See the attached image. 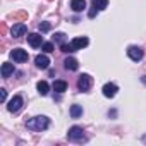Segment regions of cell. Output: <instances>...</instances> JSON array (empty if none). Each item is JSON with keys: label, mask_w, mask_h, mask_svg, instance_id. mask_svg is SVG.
I'll return each mask as SVG.
<instances>
[{"label": "cell", "mask_w": 146, "mask_h": 146, "mask_svg": "<svg viewBox=\"0 0 146 146\" xmlns=\"http://www.w3.org/2000/svg\"><path fill=\"white\" fill-rule=\"evenodd\" d=\"M143 81H144V84H146V76H144V78H143Z\"/></svg>", "instance_id": "obj_25"}, {"label": "cell", "mask_w": 146, "mask_h": 146, "mask_svg": "<svg viewBox=\"0 0 146 146\" xmlns=\"http://www.w3.org/2000/svg\"><path fill=\"white\" fill-rule=\"evenodd\" d=\"M81 115H83V107L81 105H72L70 107V117L72 119H78Z\"/></svg>", "instance_id": "obj_16"}, {"label": "cell", "mask_w": 146, "mask_h": 146, "mask_svg": "<svg viewBox=\"0 0 146 146\" xmlns=\"http://www.w3.org/2000/svg\"><path fill=\"white\" fill-rule=\"evenodd\" d=\"M96 11H98V9H95V7H93V9L90 11V14H88V16H90V17H95V14H96Z\"/></svg>", "instance_id": "obj_24"}, {"label": "cell", "mask_w": 146, "mask_h": 146, "mask_svg": "<svg viewBox=\"0 0 146 146\" xmlns=\"http://www.w3.org/2000/svg\"><path fill=\"white\" fill-rule=\"evenodd\" d=\"M64 65H65L67 70H78V67H79L78 60H76V58H72V57H67L65 62H64Z\"/></svg>", "instance_id": "obj_13"}, {"label": "cell", "mask_w": 146, "mask_h": 146, "mask_svg": "<svg viewBox=\"0 0 146 146\" xmlns=\"http://www.w3.org/2000/svg\"><path fill=\"white\" fill-rule=\"evenodd\" d=\"M28 43H29L33 48H38V46L43 45V36H41L40 33H31V35H28Z\"/></svg>", "instance_id": "obj_7"}, {"label": "cell", "mask_w": 146, "mask_h": 146, "mask_svg": "<svg viewBox=\"0 0 146 146\" xmlns=\"http://www.w3.org/2000/svg\"><path fill=\"white\" fill-rule=\"evenodd\" d=\"M55 40H57L60 45H64V43H65V35H64V33H57V35H55Z\"/></svg>", "instance_id": "obj_21"}, {"label": "cell", "mask_w": 146, "mask_h": 146, "mask_svg": "<svg viewBox=\"0 0 146 146\" xmlns=\"http://www.w3.org/2000/svg\"><path fill=\"white\" fill-rule=\"evenodd\" d=\"M127 55H129V58L131 60H134V62H139L141 58H143V50L139 48V46H129L127 48Z\"/></svg>", "instance_id": "obj_6"}, {"label": "cell", "mask_w": 146, "mask_h": 146, "mask_svg": "<svg viewBox=\"0 0 146 146\" xmlns=\"http://www.w3.org/2000/svg\"><path fill=\"white\" fill-rule=\"evenodd\" d=\"M35 64H36L38 69H48V65H50V58H48L46 55H36Z\"/></svg>", "instance_id": "obj_11"}, {"label": "cell", "mask_w": 146, "mask_h": 146, "mask_svg": "<svg viewBox=\"0 0 146 146\" xmlns=\"http://www.w3.org/2000/svg\"><path fill=\"white\" fill-rule=\"evenodd\" d=\"M67 137H69V141H72V143H84V141H88L86 136H84V131H83L79 125L70 127L69 132H67Z\"/></svg>", "instance_id": "obj_2"}, {"label": "cell", "mask_w": 146, "mask_h": 146, "mask_svg": "<svg viewBox=\"0 0 146 146\" xmlns=\"http://www.w3.org/2000/svg\"><path fill=\"white\" fill-rule=\"evenodd\" d=\"M23 108V96H19V95H16L11 102H9V105H7V110L9 112H12V113H16V112H19Z\"/></svg>", "instance_id": "obj_5"}, {"label": "cell", "mask_w": 146, "mask_h": 146, "mask_svg": "<svg viewBox=\"0 0 146 146\" xmlns=\"http://www.w3.org/2000/svg\"><path fill=\"white\" fill-rule=\"evenodd\" d=\"M11 57H12V60H14V62L23 64V62H26V60H28V52H26V50H23V48H14V50L11 52Z\"/></svg>", "instance_id": "obj_4"}, {"label": "cell", "mask_w": 146, "mask_h": 146, "mask_svg": "<svg viewBox=\"0 0 146 146\" xmlns=\"http://www.w3.org/2000/svg\"><path fill=\"white\" fill-rule=\"evenodd\" d=\"M26 31H28L26 24H24V23H17V24H14V26H12V29H11V35H12L14 38H21V36H23Z\"/></svg>", "instance_id": "obj_8"}, {"label": "cell", "mask_w": 146, "mask_h": 146, "mask_svg": "<svg viewBox=\"0 0 146 146\" xmlns=\"http://www.w3.org/2000/svg\"><path fill=\"white\" fill-rule=\"evenodd\" d=\"M7 100V91L2 88V90H0V102H5Z\"/></svg>", "instance_id": "obj_23"}, {"label": "cell", "mask_w": 146, "mask_h": 146, "mask_svg": "<svg viewBox=\"0 0 146 146\" xmlns=\"http://www.w3.org/2000/svg\"><path fill=\"white\" fill-rule=\"evenodd\" d=\"M107 5H108V0H93V7L98 9V11L107 9Z\"/></svg>", "instance_id": "obj_18"}, {"label": "cell", "mask_w": 146, "mask_h": 146, "mask_svg": "<svg viewBox=\"0 0 146 146\" xmlns=\"http://www.w3.org/2000/svg\"><path fill=\"white\" fill-rule=\"evenodd\" d=\"M48 125H50V120H48V117H43V115L33 117V119H29V120L26 122V127H28L29 131H36V132L45 131Z\"/></svg>", "instance_id": "obj_1"}, {"label": "cell", "mask_w": 146, "mask_h": 146, "mask_svg": "<svg viewBox=\"0 0 146 146\" xmlns=\"http://www.w3.org/2000/svg\"><path fill=\"white\" fill-rule=\"evenodd\" d=\"M70 9L76 11V12H81L86 9V0H70Z\"/></svg>", "instance_id": "obj_12"}, {"label": "cell", "mask_w": 146, "mask_h": 146, "mask_svg": "<svg viewBox=\"0 0 146 146\" xmlns=\"http://www.w3.org/2000/svg\"><path fill=\"white\" fill-rule=\"evenodd\" d=\"M88 43H90V40L86 36H78V38H74L70 41V45L74 46V50H83L84 46H88Z\"/></svg>", "instance_id": "obj_9"}, {"label": "cell", "mask_w": 146, "mask_h": 146, "mask_svg": "<svg viewBox=\"0 0 146 146\" xmlns=\"http://www.w3.org/2000/svg\"><path fill=\"white\" fill-rule=\"evenodd\" d=\"M117 91H119V88H117V84H113V83H107V84L103 86V95H105L107 98H113V96L117 95Z\"/></svg>", "instance_id": "obj_10"}, {"label": "cell", "mask_w": 146, "mask_h": 146, "mask_svg": "<svg viewBox=\"0 0 146 146\" xmlns=\"http://www.w3.org/2000/svg\"><path fill=\"white\" fill-rule=\"evenodd\" d=\"M50 23H40V31L41 33H46V31H50Z\"/></svg>", "instance_id": "obj_20"}, {"label": "cell", "mask_w": 146, "mask_h": 146, "mask_svg": "<svg viewBox=\"0 0 146 146\" xmlns=\"http://www.w3.org/2000/svg\"><path fill=\"white\" fill-rule=\"evenodd\" d=\"M91 84H93V78H91L90 74L79 76V79H78V88H79L81 91H88V90L91 88Z\"/></svg>", "instance_id": "obj_3"}, {"label": "cell", "mask_w": 146, "mask_h": 146, "mask_svg": "<svg viewBox=\"0 0 146 146\" xmlns=\"http://www.w3.org/2000/svg\"><path fill=\"white\" fill-rule=\"evenodd\" d=\"M36 88H38V93H40L41 96H46V95H48L50 86H48V83H46V81H40V83L36 84Z\"/></svg>", "instance_id": "obj_15"}, {"label": "cell", "mask_w": 146, "mask_h": 146, "mask_svg": "<svg viewBox=\"0 0 146 146\" xmlns=\"http://www.w3.org/2000/svg\"><path fill=\"white\" fill-rule=\"evenodd\" d=\"M43 52H45V53L53 52V45H52V43H43Z\"/></svg>", "instance_id": "obj_22"}, {"label": "cell", "mask_w": 146, "mask_h": 146, "mask_svg": "<svg viewBox=\"0 0 146 146\" xmlns=\"http://www.w3.org/2000/svg\"><path fill=\"white\" fill-rule=\"evenodd\" d=\"M65 90H67V83H65V81H55V83H53V91L64 93Z\"/></svg>", "instance_id": "obj_17"}, {"label": "cell", "mask_w": 146, "mask_h": 146, "mask_svg": "<svg viewBox=\"0 0 146 146\" xmlns=\"http://www.w3.org/2000/svg\"><path fill=\"white\" fill-rule=\"evenodd\" d=\"M12 72H14V65L12 64H9V62L2 64V78H9Z\"/></svg>", "instance_id": "obj_14"}, {"label": "cell", "mask_w": 146, "mask_h": 146, "mask_svg": "<svg viewBox=\"0 0 146 146\" xmlns=\"http://www.w3.org/2000/svg\"><path fill=\"white\" fill-rule=\"evenodd\" d=\"M60 48H62V52H65V53H72V52H76L74 50V46H72L70 43L67 45V43H64V45H60Z\"/></svg>", "instance_id": "obj_19"}]
</instances>
